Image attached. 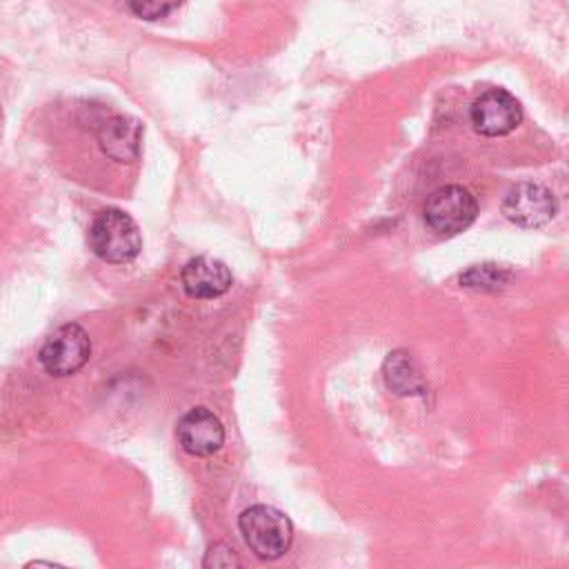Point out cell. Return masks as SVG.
<instances>
[{"mask_svg": "<svg viewBox=\"0 0 569 569\" xmlns=\"http://www.w3.org/2000/svg\"><path fill=\"white\" fill-rule=\"evenodd\" d=\"M247 547L262 560L284 556L293 542V525L287 513L271 505H251L238 518Z\"/></svg>", "mask_w": 569, "mask_h": 569, "instance_id": "1", "label": "cell"}, {"mask_svg": "<svg viewBox=\"0 0 569 569\" xmlns=\"http://www.w3.org/2000/svg\"><path fill=\"white\" fill-rule=\"evenodd\" d=\"M89 244L100 260L124 264L140 253L142 236L131 216L120 209H104L89 227Z\"/></svg>", "mask_w": 569, "mask_h": 569, "instance_id": "2", "label": "cell"}, {"mask_svg": "<svg viewBox=\"0 0 569 569\" xmlns=\"http://www.w3.org/2000/svg\"><path fill=\"white\" fill-rule=\"evenodd\" d=\"M478 216L476 198L460 184H445L436 189L425 202V222L440 236H456L471 227Z\"/></svg>", "mask_w": 569, "mask_h": 569, "instance_id": "3", "label": "cell"}, {"mask_svg": "<svg viewBox=\"0 0 569 569\" xmlns=\"http://www.w3.org/2000/svg\"><path fill=\"white\" fill-rule=\"evenodd\" d=\"M89 356H91V340L87 331L80 325L69 322L58 327L44 340V345L40 347L38 360L49 376L64 378L82 369Z\"/></svg>", "mask_w": 569, "mask_h": 569, "instance_id": "4", "label": "cell"}, {"mask_svg": "<svg viewBox=\"0 0 569 569\" xmlns=\"http://www.w3.org/2000/svg\"><path fill=\"white\" fill-rule=\"evenodd\" d=\"M471 127L487 138H498L511 133L522 120L520 102L505 89L482 91L469 109Z\"/></svg>", "mask_w": 569, "mask_h": 569, "instance_id": "5", "label": "cell"}, {"mask_svg": "<svg viewBox=\"0 0 569 569\" xmlns=\"http://www.w3.org/2000/svg\"><path fill=\"white\" fill-rule=\"evenodd\" d=\"M502 213L518 227L536 229L556 218L558 200L542 184L520 182L505 196Z\"/></svg>", "mask_w": 569, "mask_h": 569, "instance_id": "6", "label": "cell"}, {"mask_svg": "<svg viewBox=\"0 0 569 569\" xmlns=\"http://www.w3.org/2000/svg\"><path fill=\"white\" fill-rule=\"evenodd\" d=\"M180 447L191 456H211L224 442V427L220 418L207 407H196L187 411L176 427Z\"/></svg>", "mask_w": 569, "mask_h": 569, "instance_id": "7", "label": "cell"}, {"mask_svg": "<svg viewBox=\"0 0 569 569\" xmlns=\"http://www.w3.org/2000/svg\"><path fill=\"white\" fill-rule=\"evenodd\" d=\"M180 280H182V289L187 291V296H191L196 300L218 298V296L227 293L233 282L229 267L209 256L191 258L182 267Z\"/></svg>", "mask_w": 569, "mask_h": 569, "instance_id": "8", "label": "cell"}, {"mask_svg": "<svg viewBox=\"0 0 569 569\" xmlns=\"http://www.w3.org/2000/svg\"><path fill=\"white\" fill-rule=\"evenodd\" d=\"M102 153L116 162H133L142 149V124L131 116H113L98 129Z\"/></svg>", "mask_w": 569, "mask_h": 569, "instance_id": "9", "label": "cell"}, {"mask_svg": "<svg viewBox=\"0 0 569 569\" xmlns=\"http://www.w3.org/2000/svg\"><path fill=\"white\" fill-rule=\"evenodd\" d=\"M385 378H387L389 389H393L400 396L422 391V378L418 373V367H416L411 353H407L402 349L389 353V358L385 360Z\"/></svg>", "mask_w": 569, "mask_h": 569, "instance_id": "10", "label": "cell"}, {"mask_svg": "<svg viewBox=\"0 0 569 569\" xmlns=\"http://www.w3.org/2000/svg\"><path fill=\"white\" fill-rule=\"evenodd\" d=\"M511 278H513V273L509 269L493 264V262H482V264L469 267L460 276V284L465 289H476V291H498L505 284H509Z\"/></svg>", "mask_w": 569, "mask_h": 569, "instance_id": "11", "label": "cell"}, {"mask_svg": "<svg viewBox=\"0 0 569 569\" xmlns=\"http://www.w3.org/2000/svg\"><path fill=\"white\" fill-rule=\"evenodd\" d=\"M129 9L142 20H160L176 11L182 0H127Z\"/></svg>", "mask_w": 569, "mask_h": 569, "instance_id": "12", "label": "cell"}, {"mask_svg": "<svg viewBox=\"0 0 569 569\" xmlns=\"http://www.w3.org/2000/svg\"><path fill=\"white\" fill-rule=\"evenodd\" d=\"M231 565H240V560L236 558L233 549L218 542L213 545L209 551H207V558H204V567H231Z\"/></svg>", "mask_w": 569, "mask_h": 569, "instance_id": "13", "label": "cell"}, {"mask_svg": "<svg viewBox=\"0 0 569 569\" xmlns=\"http://www.w3.org/2000/svg\"><path fill=\"white\" fill-rule=\"evenodd\" d=\"M2 124H4V116H2V111H0V136H2Z\"/></svg>", "mask_w": 569, "mask_h": 569, "instance_id": "14", "label": "cell"}]
</instances>
